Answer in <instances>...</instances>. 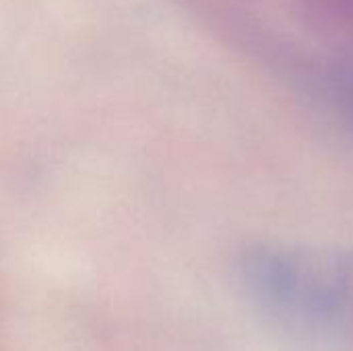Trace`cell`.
I'll return each mask as SVG.
<instances>
[{
  "mask_svg": "<svg viewBox=\"0 0 353 351\" xmlns=\"http://www.w3.org/2000/svg\"><path fill=\"white\" fill-rule=\"evenodd\" d=\"M242 290L277 329L331 348H353V250L259 244L240 259Z\"/></svg>",
  "mask_w": 353,
  "mask_h": 351,
  "instance_id": "cell-1",
  "label": "cell"
},
{
  "mask_svg": "<svg viewBox=\"0 0 353 351\" xmlns=\"http://www.w3.org/2000/svg\"><path fill=\"white\" fill-rule=\"evenodd\" d=\"M333 87L337 93V101L353 128V64L337 68V72L333 74Z\"/></svg>",
  "mask_w": 353,
  "mask_h": 351,
  "instance_id": "cell-2",
  "label": "cell"
},
{
  "mask_svg": "<svg viewBox=\"0 0 353 351\" xmlns=\"http://www.w3.org/2000/svg\"><path fill=\"white\" fill-rule=\"evenodd\" d=\"M335 2H339L345 10H353V0H335Z\"/></svg>",
  "mask_w": 353,
  "mask_h": 351,
  "instance_id": "cell-3",
  "label": "cell"
}]
</instances>
